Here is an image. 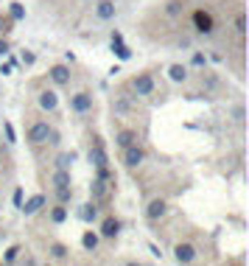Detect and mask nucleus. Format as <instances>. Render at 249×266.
<instances>
[{
    "mask_svg": "<svg viewBox=\"0 0 249 266\" xmlns=\"http://www.w3.org/2000/svg\"><path fill=\"white\" fill-rule=\"evenodd\" d=\"M90 163H92L95 168H104L107 163H109V160H107V152H104V143H101V140H98V143L90 149Z\"/></svg>",
    "mask_w": 249,
    "mask_h": 266,
    "instance_id": "6e6552de",
    "label": "nucleus"
},
{
    "mask_svg": "<svg viewBox=\"0 0 249 266\" xmlns=\"http://www.w3.org/2000/svg\"><path fill=\"white\" fill-rule=\"evenodd\" d=\"M34 62H36L34 54H23V65H34Z\"/></svg>",
    "mask_w": 249,
    "mask_h": 266,
    "instance_id": "7c9ffc66",
    "label": "nucleus"
},
{
    "mask_svg": "<svg viewBox=\"0 0 249 266\" xmlns=\"http://www.w3.org/2000/svg\"><path fill=\"white\" fill-rule=\"evenodd\" d=\"M174 258H177L179 264H193V261H196V247L193 244H177Z\"/></svg>",
    "mask_w": 249,
    "mask_h": 266,
    "instance_id": "39448f33",
    "label": "nucleus"
},
{
    "mask_svg": "<svg viewBox=\"0 0 249 266\" xmlns=\"http://www.w3.org/2000/svg\"><path fill=\"white\" fill-rule=\"evenodd\" d=\"M81 247L92 252V249L98 247V235H95V233H84V235H81Z\"/></svg>",
    "mask_w": 249,
    "mask_h": 266,
    "instance_id": "f3484780",
    "label": "nucleus"
},
{
    "mask_svg": "<svg viewBox=\"0 0 249 266\" xmlns=\"http://www.w3.org/2000/svg\"><path fill=\"white\" fill-rule=\"evenodd\" d=\"M193 22H196V31L199 34H213V17L207 11H196L193 14Z\"/></svg>",
    "mask_w": 249,
    "mask_h": 266,
    "instance_id": "0eeeda50",
    "label": "nucleus"
},
{
    "mask_svg": "<svg viewBox=\"0 0 249 266\" xmlns=\"http://www.w3.org/2000/svg\"><path fill=\"white\" fill-rule=\"evenodd\" d=\"M132 87H135L137 95H151V93H154V78L148 76V73H140V76L132 81Z\"/></svg>",
    "mask_w": 249,
    "mask_h": 266,
    "instance_id": "7ed1b4c3",
    "label": "nucleus"
},
{
    "mask_svg": "<svg viewBox=\"0 0 249 266\" xmlns=\"http://www.w3.org/2000/svg\"><path fill=\"white\" fill-rule=\"evenodd\" d=\"M79 216H81V222H92V219H95V208H92V205H84L79 210Z\"/></svg>",
    "mask_w": 249,
    "mask_h": 266,
    "instance_id": "412c9836",
    "label": "nucleus"
},
{
    "mask_svg": "<svg viewBox=\"0 0 249 266\" xmlns=\"http://www.w3.org/2000/svg\"><path fill=\"white\" fill-rule=\"evenodd\" d=\"M53 185H56V188H68L70 185V168H56V174H53Z\"/></svg>",
    "mask_w": 249,
    "mask_h": 266,
    "instance_id": "4468645a",
    "label": "nucleus"
},
{
    "mask_svg": "<svg viewBox=\"0 0 249 266\" xmlns=\"http://www.w3.org/2000/svg\"><path fill=\"white\" fill-rule=\"evenodd\" d=\"M48 132H51V126H48L45 121L34 123V126L28 129V143H31V146H42V143H48Z\"/></svg>",
    "mask_w": 249,
    "mask_h": 266,
    "instance_id": "f257e3e1",
    "label": "nucleus"
},
{
    "mask_svg": "<svg viewBox=\"0 0 249 266\" xmlns=\"http://www.w3.org/2000/svg\"><path fill=\"white\" fill-rule=\"evenodd\" d=\"M165 210H168V205H165L162 199H151L148 208H146V216L151 219V222H157L160 216H165Z\"/></svg>",
    "mask_w": 249,
    "mask_h": 266,
    "instance_id": "9d476101",
    "label": "nucleus"
},
{
    "mask_svg": "<svg viewBox=\"0 0 249 266\" xmlns=\"http://www.w3.org/2000/svg\"><path fill=\"white\" fill-rule=\"evenodd\" d=\"M73 163H76V154H73V152H70V154H59L56 157V168H70Z\"/></svg>",
    "mask_w": 249,
    "mask_h": 266,
    "instance_id": "6ab92c4d",
    "label": "nucleus"
},
{
    "mask_svg": "<svg viewBox=\"0 0 249 266\" xmlns=\"http://www.w3.org/2000/svg\"><path fill=\"white\" fill-rule=\"evenodd\" d=\"M42 205H45V196H39V193H36V196H31V199L25 202V208H20V210H23L25 216H34V213L39 210Z\"/></svg>",
    "mask_w": 249,
    "mask_h": 266,
    "instance_id": "ddd939ff",
    "label": "nucleus"
},
{
    "mask_svg": "<svg viewBox=\"0 0 249 266\" xmlns=\"http://www.w3.org/2000/svg\"><path fill=\"white\" fill-rule=\"evenodd\" d=\"M124 160H126V166H129V168H137L143 160H146V152H143L140 146L132 143V146H126V157H124Z\"/></svg>",
    "mask_w": 249,
    "mask_h": 266,
    "instance_id": "20e7f679",
    "label": "nucleus"
},
{
    "mask_svg": "<svg viewBox=\"0 0 249 266\" xmlns=\"http://www.w3.org/2000/svg\"><path fill=\"white\" fill-rule=\"evenodd\" d=\"M165 14H168V17H177V14H182V3H179V0H171L168 6H165Z\"/></svg>",
    "mask_w": 249,
    "mask_h": 266,
    "instance_id": "5701e85b",
    "label": "nucleus"
},
{
    "mask_svg": "<svg viewBox=\"0 0 249 266\" xmlns=\"http://www.w3.org/2000/svg\"><path fill=\"white\" fill-rule=\"evenodd\" d=\"M56 104H59V98H56V93H53V90H45V93H39V107H42V110L53 112V110H56Z\"/></svg>",
    "mask_w": 249,
    "mask_h": 266,
    "instance_id": "f8f14e48",
    "label": "nucleus"
},
{
    "mask_svg": "<svg viewBox=\"0 0 249 266\" xmlns=\"http://www.w3.org/2000/svg\"><path fill=\"white\" fill-rule=\"evenodd\" d=\"M168 76H171V81H185V78H188V70H185L182 65H171Z\"/></svg>",
    "mask_w": 249,
    "mask_h": 266,
    "instance_id": "dca6fc26",
    "label": "nucleus"
},
{
    "mask_svg": "<svg viewBox=\"0 0 249 266\" xmlns=\"http://www.w3.org/2000/svg\"><path fill=\"white\" fill-rule=\"evenodd\" d=\"M95 14H98V20H112L115 17V0H98V3H95Z\"/></svg>",
    "mask_w": 249,
    "mask_h": 266,
    "instance_id": "1a4fd4ad",
    "label": "nucleus"
},
{
    "mask_svg": "<svg viewBox=\"0 0 249 266\" xmlns=\"http://www.w3.org/2000/svg\"><path fill=\"white\" fill-rule=\"evenodd\" d=\"M90 193L95 196V199H98V196H104V179H95V182H92Z\"/></svg>",
    "mask_w": 249,
    "mask_h": 266,
    "instance_id": "bb28decb",
    "label": "nucleus"
},
{
    "mask_svg": "<svg viewBox=\"0 0 249 266\" xmlns=\"http://www.w3.org/2000/svg\"><path fill=\"white\" fill-rule=\"evenodd\" d=\"M51 219H53V224H62L65 219H68V208L59 202V208H53V213H51Z\"/></svg>",
    "mask_w": 249,
    "mask_h": 266,
    "instance_id": "a211bd4d",
    "label": "nucleus"
},
{
    "mask_svg": "<svg viewBox=\"0 0 249 266\" xmlns=\"http://www.w3.org/2000/svg\"><path fill=\"white\" fill-rule=\"evenodd\" d=\"M48 76H51V81H53V84H59V87L70 84V70H68V65H53Z\"/></svg>",
    "mask_w": 249,
    "mask_h": 266,
    "instance_id": "423d86ee",
    "label": "nucleus"
},
{
    "mask_svg": "<svg viewBox=\"0 0 249 266\" xmlns=\"http://www.w3.org/2000/svg\"><path fill=\"white\" fill-rule=\"evenodd\" d=\"M235 31L238 34L247 31V17H244V14H238V17H235Z\"/></svg>",
    "mask_w": 249,
    "mask_h": 266,
    "instance_id": "cd10ccee",
    "label": "nucleus"
},
{
    "mask_svg": "<svg viewBox=\"0 0 249 266\" xmlns=\"http://www.w3.org/2000/svg\"><path fill=\"white\" fill-rule=\"evenodd\" d=\"M193 65L202 67V65H204V56H202V54H193Z\"/></svg>",
    "mask_w": 249,
    "mask_h": 266,
    "instance_id": "473e14b6",
    "label": "nucleus"
},
{
    "mask_svg": "<svg viewBox=\"0 0 249 266\" xmlns=\"http://www.w3.org/2000/svg\"><path fill=\"white\" fill-rule=\"evenodd\" d=\"M112 48H115V54H118V59H129L132 56V51H129V45H124V39L121 42H112Z\"/></svg>",
    "mask_w": 249,
    "mask_h": 266,
    "instance_id": "aec40b11",
    "label": "nucleus"
},
{
    "mask_svg": "<svg viewBox=\"0 0 249 266\" xmlns=\"http://www.w3.org/2000/svg\"><path fill=\"white\" fill-rule=\"evenodd\" d=\"M9 11H12V20H23V17H25V9L20 6V3H12Z\"/></svg>",
    "mask_w": 249,
    "mask_h": 266,
    "instance_id": "b1692460",
    "label": "nucleus"
},
{
    "mask_svg": "<svg viewBox=\"0 0 249 266\" xmlns=\"http://www.w3.org/2000/svg\"><path fill=\"white\" fill-rule=\"evenodd\" d=\"M70 196H73V190H70V185L68 188H56V199L65 205V202H70Z\"/></svg>",
    "mask_w": 249,
    "mask_h": 266,
    "instance_id": "a878e982",
    "label": "nucleus"
},
{
    "mask_svg": "<svg viewBox=\"0 0 249 266\" xmlns=\"http://www.w3.org/2000/svg\"><path fill=\"white\" fill-rule=\"evenodd\" d=\"M14 205H17V208H23V190H20V188L14 190Z\"/></svg>",
    "mask_w": 249,
    "mask_h": 266,
    "instance_id": "c85d7f7f",
    "label": "nucleus"
},
{
    "mask_svg": "<svg viewBox=\"0 0 249 266\" xmlns=\"http://www.w3.org/2000/svg\"><path fill=\"white\" fill-rule=\"evenodd\" d=\"M118 233H121V222L112 219V216H109V219H104V224H101V235H104V238H115Z\"/></svg>",
    "mask_w": 249,
    "mask_h": 266,
    "instance_id": "9b49d317",
    "label": "nucleus"
},
{
    "mask_svg": "<svg viewBox=\"0 0 249 266\" xmlns=\"http://www.w3.org/2000/svg\"><path fill=\"white\" fill-rule=\"evenodd\" d=\"M9 54V42H6V39H0V56H6Z\"/></svg>",
    "mask_w": 249,
    "mask_h": 266,
    "instance_id": "2f4dec72",
    "label": "nucleus"
},
{
    "mask_svg": "<svg viewBox=\"0 0 249 266\" xmlns=\"http://www.w3.org/2000/svg\"><path fill=\"white\" fill-rule=\"evenodd\" d=\"M17 255H20V247H9V249H6V255H3V261H6V264H14Z\"/></svg>",
    "mask_w": 249,
    "mask_h": 266,
    "instance_id": "393cba45",
    "label": "nucleus"
},
{
    "mask_svg": "<svg viewBox=\"0 0 249 266\" xmlns=\"http://www.w3.org/2000/svg\"><path fill=\"white\" fill-rule=\"evenodd\" d=\"M6 137H9V143H14L17 137H14V129H12V123H6Z\"/></svg>",
    "mask_w": 249,
    "mask_h": 266,
    "instance_id": "c756f323",
    "label": "nucleus"
},
{
    "mask_svg": "<svg viewBox=\"0 0 249 266\" xmlns=\"http://www.w3.org/2000/svg\"><path fill=\"white\" fill-rule=\"evenodd\" d=\"M51 255L56 258V261H65V258H68V247H62V244H53V247H51Z\"/></svg>",
    "mask_w": 249,
    "mask_h": 266,
    "instance_id": "4be33fe9",
    "label": "nucleus"
},
{
    "mask_svg": "<svg viewBox=\"0 0 249 266\" xmlns=\"http://www.w3.org/2000/svg\"><path fill=\"white\" fill-rule=\"evenodd\" d=\"M137 140V134L132 132V129H124V132H118V137H115V143L121 146V149H126V146H132Z\"/></svg>",
    "mask_w": 249,
    "mask_h": 266,
    "instance_id": "2eb2a0df",
    "label": "nucleus"
},
{
    "mask_svg": "<svg viewBox=\"0 0 249 266\" xmlns=\"http://www.w3.org/2000/svg\"><path fill=\"white\" fill-rule=\"evenodd\" d=\"M70 110L84 115V112L92 110V93H76L73 98H70Z\"/></svg>",
    "mask_w": 249,
    "mask_h": 266,
    "instance_id": "f03ea898",
    "label": "nucleus"
}]
</instances>
